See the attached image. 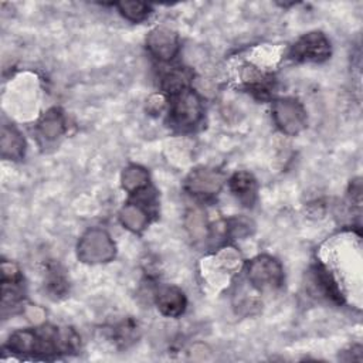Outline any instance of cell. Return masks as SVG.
<instances>
[{"label": "cell", "instance_id": "obj_12", "mask_svg": "<svg viewBox=\"0 0 363 363\" xmlns=\"http://www.w3.org/2000/svg\"><path fill=\"white\" fill-rule=\"evenodd\" d=\"M122 214H124L122 216L124 223L132 230H139L145 226V223H147V214H145L139 207L128 206Z\"/></svg>", "mask_w": 363, "mask_h": 363}, {"label": "cell", "instance_id": "obj_9", "mask_svg": "<svg viewBox=\"0 0 363 363\" xmlns=\"http://www.w3.org/2000/svg\"><path fill=\"white\" fill-rule=\"evenodd\" d=\"M192 191L199 193H211L219 189L220 186V179L217 175L213 173H196L193 176V180L191 182Z\"/></svg>", "mask_w": 363, "mask_h": 363}, {"label": "cell", "instance_id": "obj_4", "mask_svg": "<svg viewBox=\"0 0 363 363\" xmlns=\"http://www.w3.org/2000/svg\"><path fill=\"white\" fill-rule=\"evenodd\" d=\"M330 45L321 33H311L302 38L294 47V56L301 60L319 61L328 57Z\"/></svg>", "mask_w": 363, "mask_h": 363}, {"label": "cell", "instance_id": "obj_6", "mask_svg": "<svg viewBox=\"0 0 363 363\" xmlns=\"http://www.w3.org/2000/svg\"><path fill=\"white\" fill-rule=\"evenodd\" d=\"M148 46L151 51L162 60H170L177 51L176 35L166 29H156L151 33Z\"/></svg>", "mask_w": 363, "mask_h": 363}, {"label": "cell", "instance_id": "obj_2", "mask_svg": "<svg viewBox=\"0 0 363 363\" xmlns=\"http://www.w3.org/2000/svg\"><path fill=\"white\" fill-rule=\"evenodd\" d=\"M80 256L87 261H106L114 256V244L102 232H90L80 244Z\"/></svg>", "mask_w": 363, "mask_h": 363}, {"label": "cell", "instance_id": "obj_13", "mask_svg": "<svg viewBox=\"0 0 363 363\" xmlns=\"http://www.w3.org/2000/svg\"><path fill=\"white\" fill-rule=\"evenodd\" d=\"M40 128H42L43 135L47 136V138H56V136H58V135L61 134V131H63V121H61L60 114L56 113V111L49 113V114L45 117V120H43Z\"/></svg>", "mask_w": 363, "mask_h": 363}, {"label": "cell", "instance_id": "obj_8", "mask_svg": "<svg viewBox=\"0 0 363 363\" xmlns=\"http://www.w3.org/2000/svg\"><path fill=\"white\" fill-rule=\"evenodd\" d=\"M24 143L17 131L9 127H3L2 131V155L9 159H19L23 155Z\"/></svg>", "mask_w": 363, "mask_h": 363}, {"label": "cell", "instance_id": "obj_7", "mask_svg": "<svg viewBox=\"0 0 363 363\" xmlns=\"http://www.w3.org/2000/svg\"><path fill=\"white\" fill-rule=\"evenodd\" d=\"M158 305L163 314L176 316L185 309V297L176 288H165L158 296Z\"/></svg>", "mask_w": 363, "mask_h": 363}, {"label": "cell", "instance_id": "obj_14", "mask_svg": "<svg viewBox=\"0 0 363 363\" xmlns=\"http://www.w3.org/2000/svg\"><path fill=\"white\" fill-rule=\"evenodd\" d=\"M120 10L122 12V15L134 22H139L142 20L148 13V6L143 3H121L120 5Z\"/></svg>", "mask_w": 363, "mask_h": 363}, {"label": "cell", "instance_id": "obj_5", "mask_svg": "<svg viewBox=\"0 0 363 363\" xmlns=\"http://www.w3.org/2000/svg\"><path fill=\"white\" fill-rule=\"evenodd\" d=\"M274 113L278 125L285 132H298L304 125V113L294 101H280L275 105Z\"/></svg>", "mask_w": 363, "mask_h": 363}, {"label": "cell", "instance_id": "obj_1", "mask_svg": "<svg viewBox=\"0 0 363 363\" xmlns=\"http://www.w3.org/2000/svg\"><path fill=\"white\" fill-rule=\"evenodd\" d=\"M202 115V105L199 98L191 91H182L177 94L173 106L172 118L176 125L189 127L195 125Z\"/></svg>", "mask_w": 363, "mask_h": 363}, {"label": "cell", "instance_id": "obj_11", "mask_svg": "<svg viewBox=\"0 0 363 363\" xmlns=\"http://www.w3.org/2000/svg\"><path fill=\"white\" fill-rule=\"evenodd\" d=\"M148 175L145 173L143 169H139L136 166H132L125 170L124 173V188L128 191H139L147 185Z\"/></svg>", "mask_w": 363, "mask_h": 363}, {"label": "cell", "instance_id": "obj_3", "mask_svg": "<svg viewBox=\"0 0 363 363\" xmlns=\"http://www.w3.org/2000/svg\"><path fill=\"white\" fill-rule=\"evenodd\" d=\"M251 282L259 288H274L278 287L282 280V273L278 263L273 259H259L252 261L248 270Z\"/></svg>", "mask_w": 363, "mask_h": 363}, {"label": "cell", "instance_id": "obj_10", "mask_svg": "<svg viewBox=\"0 0 363 363\" xmlns=\"http://www.w3.org/2000/svg\"><path fill=\"white\" fill-rule=\"evenodd\" d=\"M232 189L241 200L250 199V196H254V192H256V182L247 173H237L232 179Z\"/></svg>", "mask_w": 363, "mask_h": 363}]
</instances>
